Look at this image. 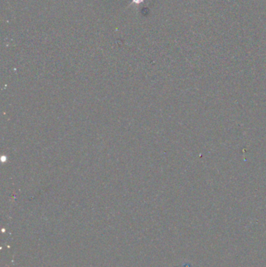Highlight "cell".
<instances>
[{"label":"cell","instance_id":"6da1fadb","mask_svg":"<svg viewBox=\"0 0 266 267\" xmlns=\"http://www.w3.org/2000/svg\"><path fill=\"white\" fill-rule=\"evenodd\" d=\"M133 2H135L137 4H139V3H141V2H143V0H133Z\"/></svg>","mask_w":266,"mask_h":267}]
</instances>
